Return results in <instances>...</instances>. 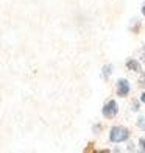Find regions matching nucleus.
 Wrapping results in <instances>:
<instances>
[{
  "instance_id": "obj_1",
  "label": "nucleus",
  "mask_w": 145,
  "mask_h": 153,
  "mask_svg": "<svg viewBox=\"0 0 145 153\" xmlns=\"http://www.w3.org/2000/svg\"><path fill=\"white\" fill-rule=\"evenodd\" d=\"M129 137V131L125 127H114L111 128V133H109V139L112 142H123Z\"/></svg>"
},
{
  "instance_id": "obj_7",
  "label": "nucleus",
  "mask_w": 145,
  "mask_h": 153,
  "mask_svg": "<svg viewBox=\"0 0 145 153\" xmlns=\"http://www.w3.org/2000/svg\"><path fill=\"white\" fill-rule=\"evenodd\" d=\"M139 85H141L142 88H145V74H142V76H141V80H139Z\"/></svg>"
},
{
  "instance_id": "obj_8",
  "label": "nucleus",
  "mask_w": 145,
  "mask_h": 153,
  "mask_svg": "<svg viewBox=\"0 0 145 153\" xmlns=\"http://www.w3.org/2000/svg\"><path fill=\"white\" fill-rule=\"evenodd\" d=\"M139 144H141V147H142V150L145 152V139H141V141H139Z\"/></svg>"
},
{
  "instance_id": "obj_4",
  "label": "nucleus",
  "mask_w": 145,
  "mask_h": 153,
  "mask_svg": "<svg viewBox=\"0 0 145 153\" xmlns=\"http://www.w3.org/2000/svg\"><path fill=\"white\" fill-rule=\"evenodd\" d=\"M127 67L131 69V71H136V72H141V64L134 59H128L127 61Z\"/></svg>"
},
{
  "instance_id": "obj_9",
  "label": "nucleus",
  "mask_w": 145,
  "mask_h": 153,
  "mask_svg": "<svg viewBox=\"0 0 145 153\" xmlns=\"http://www.w3.org/2000/svg\"><path fill=\"white\" fill-rule=\"evenodd\" d=\"M141 100H142V102H144V103H145V92H144V94H142V95H141Z\"/></svg>"
},
{
  "instance_id": "obj_2",
  "label": "nucleus",
  "mask_w": 145,
  "mask_h": 153,
  "mask_svg": "<svg viewBox=\"0 0 145 153\" xmlns=\"http://www.w3.org/2000/svg\"><path fill=\"white\" fill-rule=\"evenodd\" d=\"M117 111H119V108H117V103L114 100L108 102L105 106H103V116L108 117V119H111V117H114L117 114Z\"/></svg>"
},
{
  "instance_id": "obj_11",
  "label": "nucleus",
  "mask_w": 145,
  "mask_h": 153,
  "mask_svg": "<svg viewBox=\"0 0 145 153\" xmlns=\"http://www.w3.org/2000/svg\"><path fill=\"white\" fill-rule=\"evenodd\" d=\"M144 59H145V48H144Z\"/></svg>"
},
{
  "instance_id": "obj_6",
  "label": "nucleus",
  "mask_w": 145,
  "mask_h": 153,
  "mask_svg": "<svg viewBox=\"0 0 145 153\" xmlns=\"http://www.w3.org/2000/svg\"><path fill=\"white\" fill-rule=\"evenodd\" d=\"M137 127L142 128V130H145V117H141V119L137 120Z\"/></svg>"
},
{
  "instance_id": "obj_10",
  "label": "nucleus",
  "mask_w": 145,
  "mask_h": 153,
  "mask_svg": "<svg viewBox=\"0 0 145 153\" xmlns=\"http://www.w3.org/2000/svg\"><path fill=\"white\" fill-rule=\"evenodd\" d=\"M142 13H144V14H145V5H144V8H142Z\"/></svg>"
},
{
  "instance_id": "obj_3",
  "label": "nucleus",
  "mask_w": 145,
  "mask_h": 153,
  "mask_svg": "<svg viewBox=\"0 0 145 153\" xmlns=\"http://www.w3.org/2000/svg\"><path fill=\"white\" fill-rule=\"evenodd\" d=\"M128 92H129V83L127 80H119V83H117V94L120 97H127Z\"/></svg>"
},
{
  "instance_id": "obj_5",
  "label": "nucleus",
  "mask_w": 145,
  "mask_h": 153,
  "mask_svg": "<svg viewBox=\"0 0 145 153\" xmlns=\"http://www.w3.org/2000/svg\"><path fill=\"white\" fill-rule=\"evenodd\" d=\"M111 71H112V66H105V67H103V76L108 78V76L111 75Z\"/></svg>"
}]
</instances>
